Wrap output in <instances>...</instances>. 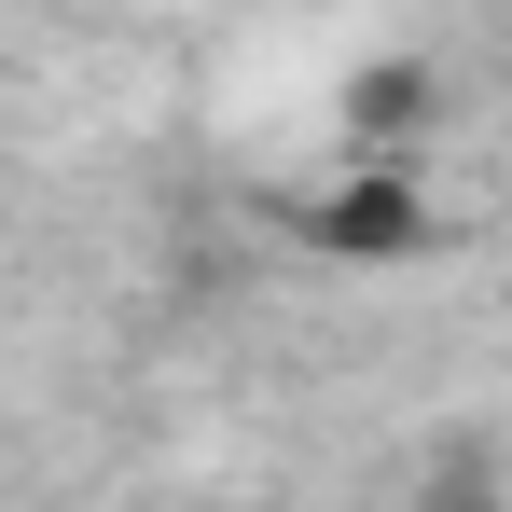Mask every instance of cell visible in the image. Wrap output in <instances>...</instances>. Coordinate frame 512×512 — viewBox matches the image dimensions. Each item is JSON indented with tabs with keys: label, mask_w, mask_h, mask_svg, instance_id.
Masks as SVG:
<instances>
[{
	"label": "cell",
	"mask_w": 512,
	"mask_h": 512,
	"mask_svg": "<svg viewBox=\"0 0 512 512\" xmlns=\"http://www.w3.org/2000/svg\"><path fill=\"white\" fill-rule=\"evenodd\" d=\"M291 236L319 263H429V180H416V153H346L305 208H291Z\"/></svg>",
	"instance_id": "obj_1"
},
{
	"label": "cell",
	"mask_w": 512,
	"mask_h": 512,
	"mask_svg": "<svg viewBox=\"0 0 512 512\" xmlns=\"http://www.w3.org/2000/svg\"><path fill=\"white\" fill-rule=\"evenodd\" d=\"M429 125H443V70H416V56H360L346 70V139L360 153H416Z\"/></svg>",
	"instance_id": "obj_2"
}]
</instances>
